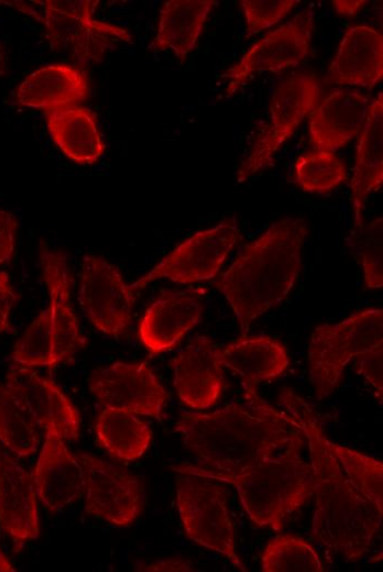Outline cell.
Listing matches in <instances>:
<instances>
[{"label": "cell", "mask_w": 383, "mask_h": 572, "mask_svg": "<svg viewBox=\"0 0 383 572\" xmlns=\"http://www.w3.org/2000/svg\"><path fill=\"white\" fill-rule=\"evenodd\" d=\"M220 349L206 336H196L169 362L178 398L193 409L212 407L223 388Z\"/></svg>", "instance_id": "15"}, {"label": "cell", "mask_w": 383, "mask_h": 572, "mask_svg": "<svg viewBox=\"0 0 383 572\" xmlns=\"http://www.w3.org/2000/svg\"><path fill=\"white\" fill-rule=\"evenodd\" d=\"M304 444L305 437L232 473L189 463L173 465L172 469L179 474L234 486L249 518L259 527L278 531L291 514L314 495L313 468L300 453Z\"/></svg>", "instance_id": "4"}, {"label": "cell", "mask_w": 383, "mask_h": 572, "mask_svg": "<svg viewBox=\"0 0 383 572\" xmlns=\"http://www.w3.org/2000/svg\"><path fill=\"white\" fill-rule=\"evenodd\" d=\"M344 475L354 490L383 512V464L380 460L329 440Z\"/></svg>", "instance_id": "29"}, {"label": "cell", "mask_w": 383, "mask_h": 572, "mask_svg": "<svg viewBox=\"0 0 383 572\" xmlns=\"http://www.w3.org/2000/svg\"><path fill=\"white\" fill-rule=\"evenodd\" d=\"M78 301L89 322L101 333L121 337L131 323L135 293L117 266L98 255L81 262Z\"/></svg>", "instance_id": "11"}, {"label": "cell", "mask_w": 383, "mask_h": 572, "mask_svg": "<svg viewBox=\"0 0 383 572\" xmlns=\"http://www.w3.org/2000/svg\"><path fill=\"white\" fill-rule=\"evenodd\" d=\"M280 400L304 433L309 450L316 497L311 534L326 548L357 561L369 551L383 512L348 481L310 406L291 388L282 391Z\"/></svg>", "instance_id": "1"}, {"label": "cell", "mask_w": 383, "mask_h": 572, "mask_svg": "<svg viewBox=\"0 0 383 572\" xmlns=\"http://www.w3.org/2000/svg\"><path fill=\"white\" fill-rule=\"evenodd\" d=\"M138 571H180V572H193L198 571L194 565L182 558H171L154 561L151 563H139L135 568Z\"/></svg>", "instance_id": "38"}, {"label": "cell", "mask_w": 383, "mask_h": 572, "mask_svg": "<svg viewBox=\"0 0 383 572\" xmlns=\"http://www.w3.org/2000/svg\"><path fill=\"white\" fill-rule=\"evenodd\" d=\"M382 309L359 311L338 323L318 326L309 343V377L316 398L330 395L340 384L347 364L382 343Z\"/></svg>", "instance_id": "6"}, {"label": "cell", "mask_w": 383, "mask_h": 572, "mask_svg": "<svg viewBox=\"0 0 383 572\" xmlns=\"http://www.w3.org/2000/svg\"><path fill=\"white\" fill-rule=\"evenodd\" d=\"M222 366L239 376L244 394H258L262 382L282 375L289 364L284 345L266 336L242 337L220 349Z\"/></svg>", "instance_id": "22"}, {"label": "cell", "mask_w": 383, "mask_h": 572, "mask_svg": "<svg viewBox=\"0 0 383 572\" xmlns=\"http://www.w3.org/2000/svg\"><path fill=\"white\" fill-rule=\"evenodd\" d=\"M244 397L243 404L211 413H183L176 421L174 431L201 466L237 472L304 438L285 410L275 409L259 394Z\"/></svg>", "instance_id": "2"}, {"label": "cell", "mask_w": 383, "mask_h": 572, "mask_svg": "<svg viewBox=\"0 0 383 572\" xmlns=\"http://www.w3.org/2000/svg\"><path fill=\"white\" fill-rule=\"evenodd\" d=\"M89 389L101 407L134 415L162 417L167 393L144 362H114L96 369Z\"/></svg>", "instance_id": "12"}, {"label": "cell", "mask_w": 383, "mask_h": 572, "mask_svg": "<svg viewBox=\"0 0 383 572\" xmlns=\"http://www.w3.org/2000/svg\"><path fill=\"white\" fill-rule=\"evenodd\" d=\"M204 288L164 290L145 310L139 326L144 346L157 354L171 350L200 320Z\"/></svg>", "instance_id": "17"}, {"label": "cell", "mask_w": 383, "mask_h": 572, "mask_svg": "<svg viewBox=\"0 0 383 572\" xmlns=\"http://www.w3.org/2000/svg\"><path fill=\"white\" fill-rule=\"evenodd\" d=\"M364 0H337L333 7L338 14L343 16L355 15L357 12L366 3Z\"/></svg>", "instance_id": "39"}, {"label": "cell", "mask_w": 383, "mask_h": 572, "mask_svg": "<svg viewBox=\"0 0 383 572\" xmlns=\"http://www.w3.org/2000/svg\"><path fill=\"white\" fill-rule=\"evenodd\" d=\"M45 120L54 143L75 163L90 165L103 155L106 145L89 109L69 106L48 110Z\"/></svg>", "instance_id": "25"}, {"label": "cell", "mask_w": 383, "mask_h": 572, "mask_svg": "<svg viewBox=\"0 0 383 572\" xmlns=\"http://www.w3.org/2000/svg\"><path fill=\"white\" fill-rule=\"evenodd\" d=\"M36 497L33 474L0 449V527L15 551L40 535Z\"/></svg>", "instance_id": "18"}, {"label": "cell", "mask_w": 383, "mask_h": 572, "mask_svg": "<svg viewBox=\"0 0 383 572\" xmlns=\"http://www.w3.org/2000/svg\"><path fill=\"white\" fill-rule=\"evenodd\" d=\"M11 356L14 363L26 367H55L53 328L47 307L18 340Z\"/></svg>", "instance_id": "32"}, {"label": "cell", "mask_w": 383, "mask_h": 572, "mask_svg": "<svg viewBox=\"0 0 383 572\" xmlns=\"http://www.w3.org/2000/svg\"><path fill=\"white\" fill-rule=\"evenodd\" d=\"M320 95L318 78L305 70L286 76L276 86L270 105V122L241 163L237 175L239 183L274 165L275 153L317 107Z\"/></svg>", "instance_id": "7"}, {"label": "cell", "mask_w": 383, "mask_h": 572, "mask_svg": "<svg viewBox=\"0 0 383 572\" xmlns=\"http://www.w3.org/2000/svg\"><path fill=\"white\" fill-rule=\"evenodd\" d=\"M85 474V510L87 514L124 527L142 512V486L125 470L91 454L76 457Z\"/></svg>", "instance_id": "13"}, {"label": "cell", "mask_w": 383, "mask_h": 572, "mask_svg": "<svg viewBox=\"0 0 383 572\" xmlns=\"http://www.w3.org/2000/svg\"><path fill=\"white\" fill-rule=\"evenodd\" d=\"M371 97L358 90L337 89L309 114V140L313 150L336 152L362 129Z\"/></svg>", "instance_id": "19"}, {"label": "cell", "mask_w": 383, "mask_h": 572, "mask_svg": "<svg viewBox=\"0 0 383 572\" xmlns=\"http://www.w3.org/2000/svg\"><path fill=\"white\" fill-rule=\"evenodd\" d=\"M39 429L7 385L0 383V442L18 457H29L40 444Z\"/></svg>", "instance_id": "28"}, {"label": "cell", "mask_w": 383, "mask_h": 572, "mask_svg": "<svg viewBox=\"0 0 383 572\" xmlns=\"http://www.w3.org/2000/svg\"><path fill=\"white\" fill-rule=\"evenodd\" d=\"M85 74L70 65H47L28 75L14 94L21 107L44 111L77 106L88 96Z\"/></svg>", "instance_id": "24"}, {"label": "cell", "mask_w": 383, "mask_h": 572, "mask_svg": "<svg viewBox=\"0 0 383 572\" xmlns=\"http://www.w3.org/2000/svg\"><path fill=\"white\" fill-rule=\"evenodd\" d=\"M382 218L355 228L348 239L351 253L361 263L369 288H380L382 276Z\"/></svg>", "instance_id": "33"}, {"label": "cell", "mask_w": 383, "mask_h": 572, "mask_svg": "<svg viewBox=\"0 0 383 572\" xmlns=\"http://www.w3.org/2000/svg\"><path fill=\"white\" fill-rule=\"evenodd\" d=\"M297 3L295 0H242L249 37L284 19Z\"/></svg>", "instance_id": "34"}, {"label": "cell", "mask_w": 383, "mask_h": 572, "mask_svg": "<svg viewBox=\"0 0 383 572\" xmlns=\"http://www.w3.org/2000/svg\"><path fill=\"white\" fill-rule=\"evenodd\" d=\"M6 72V54L3 47L0 45V75H3Z\"/></svg>", "instance_id": "41"}, {"label": "cell", "mask_w": 383, "mask_h": 572, "mask_svg": "<svg viewBox=\"0 0 383 572\" xmlns=\"http://www.w3.org/2000/svg\"><path fill=\"white\" fill-rule=\"evenodd\" d=\"M19 300V294L10 283L6 272H0V334L11 330L10 312Z\"/></svg>", "instance_id": "37"}, {"label": "cell", "mask_w": 383, "mask_h": 572, "mask_svg": "<svg viewBox=\"0 0 383 572\" xmlns=\"http://www.w3.org/2000/svg\"><path fill=\"white\" fill-rule=\"evenodd\" d=\"M382 343L363 352L355 360L358 373L362 374L382 399Z\"/></svg>", "instance_id": "35"}, {"label": "cell", "mask_w": 383, "mask_h": 572, "mask_svg": "<svg viewBox=\"0 0 383 572\" xmlns=\"http://www.w3.org/2000/svg\"><path fill=\"white\" fill-rule=\"evenodd\" d=\"M216 0H169L160 11L158 26L152 47L169 50L184 62L196 47L206 20Z\"/></svg>", "instance_id": "26"}, {"label": "cell", "mask_w": 383, "mask_h": 572, "mask_svg": "<svg viewBox=\"0 0 383 572\" xmlns=\"http://www.w3.org/2000/svg\"><path fill=\"white\" fill-rule=\"evenodd\" d=\"M36 2L43 9L42 14L25 4L18 8L44 25L46 38L53 51L68 54L79 64L98 63L107 52L117 48L120 43H132L129 30L92 18L97 1Z\"/></svg>", "instance_id": "5"}, {"label": "cell", "mask_w": 383, "mask_h": 572, "mask_svg": "<svg viewBox=\"0 0 383 572\" xmlns=\"http://www.w3.org/2000/svg\"><path fill=\"white\" fill-rule=\"evenodd\" d=\"M40 264L45 285L50 293L47 306L52 320L54 340V363L70 361L85 348L87 339L79 331V324L70 302L72 274L67 255L54 251L40 242Z\"/></svg>", "instance_id": "16"}, {"label": "cell", "mask_w": 383, "mask_h": 572, "mask_svg": "<svg viewBox=\"0 0 383 572\" xmlns=\"http://www.w3.org/2000/svg\"><path fill=\"white\" fill-rule=\"evenodd\" d=\"M98 443L114 459L133 461L147 450L152 431L134 414L105 408L95 424Z\"/></svg>", "instance_id": "27"}, {"label": "cell", "mask_w": 383, "mask_h": 572, "mask_svg": "<svg viewBox=\"0 0 383 572\" xmlns=\"http://www.w3.org/2000/svg\"><path fill=\"white\" fill-rule=\"evenodd\" d=\"M382 76V34L368 25L350 26L330 63L327 79L340 85L373 88Z\"/></svg>", "instance_id": "21"}, {"label": "cell", "mask_w": 383, "mask_h": 572, "mask_svg": "<svg viewBox=\"0 0 383 572\" xmlns=\"http://www.w3.org/2000/svg\"><path fill=\"white\" fill-rule=\"evenodd\" d=\"M294 178L304 191L326 194L346 182L348 174L333 152L313 150L296 160Z\"/></svg>", "instance_id": "31"}, {"label": "cell", "mask_w": 383, "mask_h": 572, "mask_svg": "<svg viewBox=\"0 0 383 572\" xmlns=\"http://www.w3.org/2000/svg\"><path fill=\"white\" fill-rule=\"evenodd\" d=\"M17 571L9 559L4 556L2 550L0 549V572H14Z\"/></svg>", "instance_id": "40"}, {"label": "cell", "mask_w": 383, "mask_h": 572, "mask_svg": "<svg viewBox=\"0 0 383 572\" xmlns=\"http://www.w3.org/2000/svg\"><path fill=\"white\" fill-rule=\"evenodd\" d=\"M261 566L266 572L324 571L315 549L294 535H280L271 539L262 553Z\"/></svg>", "instance_id": "30"}, {"label": "cell", "mask_w": 383, "mask_h": 572, "mask_svg": "<svg viewBox=\"0 0 383 572\" xmlns=\"http://www.w3.org/2000/svg\"><path fill=\"white\" fill-rule=\"evenodd\" d=\"M240 230L236 217L198 231L161 260L149 273L132 283L134 293L158 278L192 284L214 278L238 242Z\"/></svg>", "instance_id": "9"}, {"label": "cell", "mask_w": 383, "mask_h": 572, "mask_svg": "<svg viewBox=\"0 0 383 572\" xmlns=\"http://www.w3.org/2000/svg\"><path fill=\"white\" fill-rule=\"evenodd\" d=\"M4 384L39 428L54 432L64 441L78 439L79 413L53 381L18 364L9 369Z\"/></svg>", "instance_id": "14"}, {"label": "cell", "mask_w": 383, "mask_h": 572, "mask_svg": "<svg viewBox=\"0 0 383 572\" xmlns=\"http://www.w3.org/2000/svg\"><path fill=\"white\" fill-rule=\"evenodd\" d=\"M383 183V94L371 101L369 114L361 129L351 180V202L354 229L363 226L366 198Z\"/></svg>", "instance_id": "23"}, {"label": "cell", "mask_w": 383, "mask_h": 572, "mask_svg": "<svg viewBox=\"0 0 383 572\" xmlns=\"http://www.w3.org/2000/svg\"><path fill=\"white\" fill-rule=\"evenodd\" d=\"M176 503L184 530L190 540L225 556L240 571H247L236 551L228 493L222 484L182 474L176 482Z\"/></svg>", "instance_id": "8"}, {"label": "cell", "mask_w": 383, "mask_h": 572, "mask_svg": "<svg viewBox=\"0 0 383 572\" xmlns=\"http://www.w3.org/2000/svg\"><path fill=\"white\" fill-rule=\"evenodd\" d=\"M33 479L37 497L52 513L72 504L85 492L81 464L69 452L64 440L52 431H45Z\"/></svg>", "instance_id": "20"}, {"label": "cell", "mask_w": 383, "mask_h": 572, "mask_svg": "<svg viewBox=\"0 0 383 572\" xmlns=\"http://www.w3.org/2000/svg\"><path fill=\"white\" fill-rule=\"evenodd\" d=\"M313 29L314 11L307 8L255 42L221 74L228 79L227 96L236 94L258 74H278L299 65L308 55Z\"/></svg>", "instance_id": "10"}, {"label": "cell", "mask_w": 383, "mask_h": 572, "mask_svg": "<svg viewBox=\"0 0 383 572\" xmlns=\"http://www.w3.org/2000/svg\"><path fill=\"white\" fill-rule=\"evenodd\" d=\"M308 229L300 218L271 224L244 246L216 286L230 304L245 334L253 320L285 299L300 268Z\"/></svg>", "instance_id": "3"}, {"label": "cell", "mask_w": 383, "mask_h": 572, "mask_svg": "<svg viewBox=\"0 0 383 572\" xmlns=\"http://www.w3.org/2000/svg\"><path fill=\"white\" fill-rule=\"evenodd\" d=\"M18 227L14 215L0 209V265L12 258Z\"/></svg>", "instance_id": "36"}]
</instances>
